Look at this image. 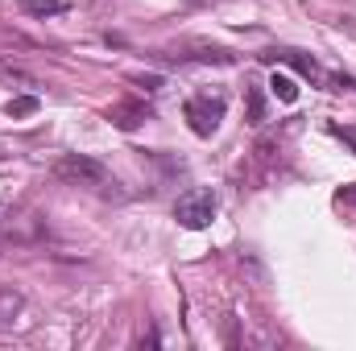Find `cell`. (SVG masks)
<instances>
[{
	"mask_svg": "<svg viewBox=\"0 0 356 351\" xmlns=\"http://www.w3.org/2000/svg\"><path fill=\"white\" fill-rule=\"evenodd\" d=\"M216 215V194L207 186H191L186 194H178L175 203V219L186 228V232H203Z\"/></svg>",
	"mask_w": 356,
	"mask_h": 351,
	"instance_id": "6da1fadb",
	"label": "cell"
},
{
	"mask_svg": "<svg viewBox=\"0 0 356 351\" xmlns=\"http://www.w3.org/2000/svg\"><path fill=\"white\" fill-rule=\"evenodd\" d=\"M182 112H186L195 137H211L220 128V120H224V99L220 95H191Z\"/></svg>",
	"mask_w": 356,
	"mask_h": 351,
	"instance_id": "7a4b0ae2",
	"label": "cell"
},
{
	"mask_svg": "<svg viewBox=\"0 0 356 351\" xmlns=\"http://www.w3.org/2000/svg\"><path fill=\"white\" fill-rule=\"evenodd\" d=\"M54 178H63V182H71V186H99L108 170L95 162V157H83V153H67V157H58V166H54Z\"/></svg>",
	"mask_w": 356,
	"mask_h": 351,
	"instance_id": "3957f363",
	"label": "cell"
},
{
	"mask_svg": "<svg viewBox=\"0 0 356 351\" xmlns=\"http://www.w3.org/2000/svg\"><path fill=\"white\" fill-rule=\"evenodd\" d=\"M266 62H286V67H294L298 75H307V79H315V83H344V87H356L353 79H336V75H327L315 58H307V54H298V50H269Z\"/></svg>",
	"mask_w": 356,
	"mask_h": 351,
	"instance_id": "277c9868",
	"label": "cell"
},
{
	"mask_svg": "<svg viewBox=\"0 0 356 351\" xmlns=\"http://www.w3.org/2000/svg\"><path fill=\"white\" fill-rule=\"evenodd\" d=\"M145 116H149V108H145L141 99H120V103H112V108H108V120H112L116 128H124V132H133Z\"/></svg>",
	"mask_w": 356,
	"mask_h": 351,
	"instance_id": "5b68a950",
	"label": "cell"
},
{
	"mask_svg": "<svg viewBox=\"0 0 356 351\" xmlns=\"http://www.w3.org/2000/svg\"><path fill=\"white\" fill-rule=\"evenodd\" d=\"M75 0H21V8L25 12H33V17H58V12H67Z\"/></svg>",
	"mask_w": 356,
	"mask_h": 351,
	"instance_id": "8992f818",
	"label": "cell"
},
{
	"mask_svg": "<svg viewBox=\"0 0 356 351\" xmlns=\"http://www.w3.org/2000/svg\"><path fill=\"white\" fill-rule=\"evenodd\" d=\"M269 87H273L277 99H286V103H294V99H298V83H294L290 75H273V79H269Z\"/></svg>",
	"mask_w": 356,
	"mask_h": 351,
	"instance_id": "52a82bcc",
	"label": "cell"
},
{
	"mask_svg": "<svg viewBox=\"0 0 356 351\" xmlns=\"http://www.w3.org/2000/svg\"><path fill=\"white\" fill-rule=\"evenodd\" d=\"M13 120H21V116H33L38 112V99L33 95H17V99H8V108H4Z\"/></svg>",
	"mask_w": 356,
	"mask_h": 351,
	"instance_id": "ba28073f",
	"label": "cell"
},
{
	"mask_svg": "<svg viewBox=\"0 0 356 351\" xmlns=\"http://www.w3.org/2000/svg\"><path fill=\"white\" fill-rule=\"evenodd\" d=\"M261 120H266V99L257 87H249V124H261Z\"/></svg>",
	"mask_w": 356,
	"mask_h": 351,
	"instance_id": "9c48e42d",
	"label": "cell"
},
{
	"mask_svg": "<svg viewBox=\"0 0 356 351\" xmlns=\"http://www.w3.org/2000/svg\"><path fill=\"white\" fill-rule=\"evenodd\" d=\"M191 4H211V0H191Z\"/></svg>",
	"mask_w": 356,
	"mask_h": 351,
	"instance_id": "30bf717a",
	"label": "cell"
}]
</instances>
